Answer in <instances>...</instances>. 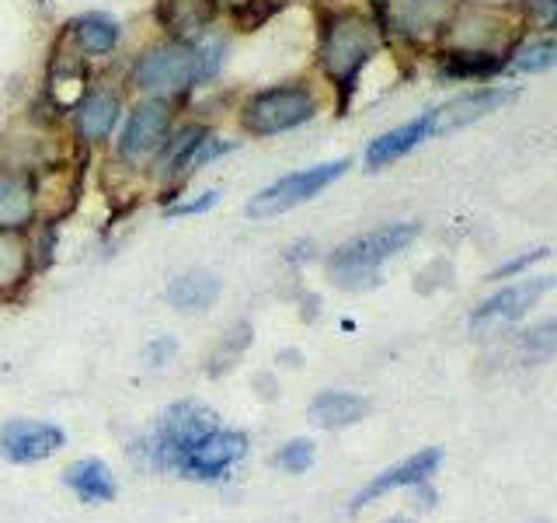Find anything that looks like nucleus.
Instances as JSON below:
<instances>
[{
    "instance_id": "obj_1",
    "label": "nucleus",
    "mask_w": 557,
    "mask_h": 523,
    "mask_svg": "<svg viewBox=\"0 0 557 523\" xmlns=\"http://www.w3.org/2000/svg\"><path fill=\"white\" fill-rule=\"evenodd\" d=\"M519 46V22L495 8L457 4L443 32V74L453 81L492 77Z\"/></svg>"
},
{
    "instance_id": "obj_2",
    "label": "nucleus",
    "mask_w": 557,
    "mask_h": 523,
    "mask_svg": "<svg viewBox=\"0 0 557 523\" xmlns=\"http://www.w3.org/2000/svg\"><path fill=\"white\" fill-rule=\"evenodd\" d=\"M383 46V28L359 11H335L321 22L318 60L324 77L342 92V105L356 92L359 74Z\"/></svg>"
},
{
    "instance_id": "obj_3",
    "label": "nucleus",
    "mask_w": 557,
    "mask_h": 523,
    "mask_svg": "<svg viewBox=\"0 0 557 523\" xmlns=\"http://www.w3.org/2000/svg\"><path fill=\"white\" fill-rule=\"evenodd\" d=\"M422 227L418 223H387L376 231H366L352 241H345L342 248L331 252L327 276L331 283L342 290H373L380 283V266L391 262L397 252H405L418 238Z\"/></svg>"
},
{
    "instance_id": "obj_4",
    "label": "nucleus",
    "mask_w": 557,
    "mask_h": 523,
    "mask_svg": "<svg viewBox=\"0 0 557 523\" xmlns=\"http://www.w3.org/2000/svg\"><path fill=\"white\" fill-rule=\"evenodd\" d=\"M216 423V412L199 405V401H178L171 405L161 423H157L153 436L147 443H139L150 453V464L161 467V471H178V464L196 450L209 433H213Z\"/></svg>"
},
{
    "instance_id": "obj_5",
    "label": "nucleus",
    "mask_w": 557,
    "mask_h": 523,
    "mask_svg": "<svg viewBox=\"0 0 557 523\" xmlns=\"http://www.w3.org/2000/svg\"><path fill=\"white\" fill-rule=\"evenodd\" d=\"M318 115V95L307 84H275L240 105V130L248 136H275Z\"/></svg>"
},
{
    "instance_id": "obj_6",
    "label": "nucleus",
    "mask_w": 557,
    "mask_h": 523,
    "mask_svg": "<svg viewBox=\"0 0 557 523\" xmlns=\"http://www.w3.org/2000/svg\"><path fill=\"white\" fill-rule=\"evenodd\" d=\"M196 84V49L188 42H161L150 46L147 52H139V60L133 63V87L150 98H174L185 95Z\"/></svg>"
},
{
    "instance_id": "obj_7",
    "label": "nucleus",
    "mask_w": 557,
    "mask_h": 523,
    "mask_svg": "<svg viewBox=\"0 0 557 523\" xmlns=\"http://www.w3.org/2000/svg\"><path fill=\"white\" fill-rule=\"evenodd\" d=\"M345 171H348V157H338V161H327V165H313L307 171H293L286 179H278L269 188L258 192V196L248 203V217L265 220V217L286 214V209L300 206L318 196V192H324L331 182H338Z\"/></svg>"
},
{
    "instance_id": "obj_8",
    "label": "nucleus",
    "mask_w": 557,
    "mask_h": 523,
    "mask_svg": "<svg viewBox=\"0 0 557 523\" xmlns=\"http://www.w3.org/2000/svg\"><path fill=\"white\" fill-rule=\"evenodd\" d=\"M373 4L380 11L383 28L397 32L400 39L414 46L443 39L453 11H457V0H373Z\"/></svg>"
},
{
    "instance_id": "obj_9",
    "label": "nucleus",
    "mask_w": 557,
    "mask_h": 523,
    "mask_svg": "<svg viewBox=\"0 0 557 523\" xmlns=\"http://www.w3.org/2000/svg\"><path fill=\"white\" fill-rule=\"evenodd\" d=\"M171 136V105L164 98H147L129 112L119 139V157L126 165H144L161 154Z\"/></svg>"
},
{
    "instance_id": "obj_10",
    "label": "nucleus",
    "mask_w": 557,
    "mask_h": 523,
    "mask_svg": "<svg viewBox=\"0 0 557 523\" xmlns=\"http://www.w3.org/2000/svg\"><path fill=\"white\" fill-rule=\"evenodd\" d=\"M554 283H557L554 276H536V279H522V283L498 290L495 296H487V301L470 314V328L474 331H498V328H509V325L522 321L530 314V307Z\"/></svg>"
},
{
    "instance_id": "obj_11",
    "label": "nucleus",
    "mask_w": 557,
    "mask_h": 523,
    "mask_svg": "<svg viewBox=\"0 0 557 523\" xmlns=\"http://www.w3.org/2000/svg\"><path fill=\"white\" fill-rule=\"evenodd\" d=\"M440 464H443V450L440 447H425V450L411 453V458H405L400 464L380 471V475L352 499V513L366 510V506L376 502L380 496L397 492V488H425L435 471H440Z\"/></svg>"
},
{
    "instance_id": "obj_12",
    "label": "nucleus",
    "mask_w": 557,
    "mask_h": 523,
    "mask_svg": "<svg viewBox=\"0 0 557 523\" xmlns=\"http://www.w3.org/2000/svg\"><path fill=\"white\" fill-rule=\"evenodd\" d=\"M244 450H248V436L237 433V429H213L206 436V440L188 453V458L178 464L182 475L188 478H199V482H213V478H223L226 471H231L240 458Z\"/></svg>"
},
{
    "instance_id": "obj_13",
    "label": "nucleus",
    "mask_w": 557,
    "mask_h": 523,
    "mask_svg": "<svg viewBox=\"0 0 557 523\" xmlns=\"http://www.w3.org/2000/svg\"><path fill=\"white\" fill-rule=\"evenodd\" d=\"M60 447H63V429L52 423H39V418H11L0 429V453L14 464L46 461Z\"/></svg>"
},
{
    "instance_id": "obj_14",
    "label": "nucleus",
    "mask_w": 557,
    "mask_h": 523,
    "mask_svg": "<svg viewBox=\"0 0 557 523\" xmlns=\"http://www.w3.org/2000/svg\"><path fill=\"white\" fill-rule=\"evenodd\" d=\"M39 217V188L32 171L4 168L0 171V231L22 234Z\"/></svg>"
},
{
    "instance_id": "obj_15",
    "label": "nucleus",
    "mask_w": 557,
    "mask_h": 523,
    "mask_svg": "<svg viewBox=\"0 0 557 523\" xmlns=\"http://www.w3.org/2000/svg\"><path fill=\"white\" fill-rule=\"evenodd\" d=\"M153 17L174 42L196 46L202 35L213 28L216 4L213 0H157Z\"/></svg>"
},
{
    "instance_id": "obj_16",
    "label": "nucleus",
    "mask_w": 557,
    "mask_h": 523,
    "mask_svg": "<svg viewBox=\"0 0 557 523\" xmlns=\"http://www.w3.org/2000/svg\"><path fill=\"white\" fill-rule=\"evenodd\" d=\"M509 98L512 95L502 92V87H478V92H467L460 98H453V101L443 105V109H432V136L463 130V126H470V122L498 112Z\"/></svg>"
},
{
    "instance_id": "obj_17",
    "label": "nucleus",
    "mask_w": 557,
    "mask_h": 523,
    "mask_svg": "<svg viewBox=\"0 0 557 523\" xmlns=\"http://www.w3.org/2000/svg\"><path fill=\"white\" fill-rule=\"evenodd\" d=\"M425 139H432V112H422L418 119L405 122V126L376 136L370 144V150H366V165H370L373 171H380V168L400 161V157L411 154L418 144H425Z\"/></svg>"
},
{
    "instance_id": "obj_18",
    "label": "nucleus",
    "mask_w": 557,
    "mask_h": 523,
    "mask_svg": "<svg viewBox=\"0 0 557 523\" xmlns=\"http://www.w3.org/2000/svg\"><path fill=\"white\" fill-rule=\"evenodd\" d=\"M119 112H122V98L115 92H109V87L87 92L77 105V133L84 144H101V139H109V133L119 122Z\"/></svg>"
},
{
    "instance_id": "obj_19",
    "label": "nucleus",
    "mask_w": 557,
    "mask_h": 523,
    "mask_svg": "<svg viewBox=\"0 0 557 523\" xmlns=\"http://www.w3.org/2000/svg\"><path fill=\"white\" fill-rule=\"evenodd\" d=\"M370 412V401L352 391H321L310 401V423L321 429H345L366 418Z\"/></svg>"
},
{
    "instance_id": "obj_20",
    "label": "nucleus",
    "mask_w": 557,
    "mask_h": 523,
    "mask_svg": "<svg viewBox=\"0 0 557 523\" xmlns=\"http://www.w3.org/2000/svg\"><path fill=\"white\" fill-rule=\"evenodd\" d=\"M66 39H74L77 52H84V57H104V52H112L119 42V25L109 14H98V11L81 14L77 22L66 25Z\"/></svg>"
},
{
    "instance_id": "obj_21",
    "label": "nucleus",
    "mask_w": 557,
    "mask_h": 523,
    "mask_svg": "<svg viewBox=\"0 0 557 523\" xmlns=\"http://www.w3.org/2000/svg\"><path fill=\"white\" fill-rule=\"evenodd\" d=\"M63 482L74 488V492L84 502H112L115 499V478H112V471H109V464H101L95 458H84L77 464H70Z\"/></svg>"
},
{
    "instance_id": "obj_22",
    "label": "nucleus",
    "mask_w": 557,
    "mask_h": 523,
    "mask_svg": "<svg viewBox=\"0 0 557 523\" xmlns=\"http://www.w3.org/2000/svg\"><path fill=\"white\" fill-rule=\"evenodd\" d=\"M220 296V279L209 272H185L168 287V301L178 311H206Z\"/></svg>"
},
{
    "instance_id": "obj_23",
    "label": "nucleus",
    "mask_w": 557,
    "mask_h": 523,
    "mask_svg": "<svg viewBox=\"0 0 557 523\" xmlns=\"http://www.w3.org/2000/svg\"><path fill=\"white\" fill-rule=\"evenodd\" d=\"M32 269V248L28 244L11 234L0 231V293H11Z\"/></svg>"
},
{
    "instance_id": "obj_24",
    "label": "nucleus",
    "mask_w": 557,
    "mask_h": 523,
    "mask_svg": "<svg viewBox=\"0 0 557 523\" xmlns=\"http://www.w3.org/2000/svg\"><path fill=\"white\" fill-rule=\"evenodd\" d=\"M46 98L52 109H77L81 98H84V70L74 63H57L52 66V74H49V84H46Z\"/></svg>"
},
{
    "instance_id": "obj_25",
    "label": "nucleus",
    "mask_w": 557,
    "mask_h": 523,
    "mask_svg": "<svg viewBox=\"0 0 557 523\" xmlns=\"http://www.w3.org/2000/svg\"><path fill=\"white\" fill-rule=\"evenodd\" d=\"M512 66L522 70V74H544V70L557 66V35H550V39L519 42L512 52Z\"/></svg>"
},
{
    "instance_id": "obj_26",
    "label": "nucleus",
    "mask_w": 557,
    "mask_h": 523,
    "mask_svg": "<svg viewBox=\"0 0 557 523\" xmlns=\"http://www.w3.org/2000/svg\"><path fill=\"white\" fill-rule=\"evenodd\" d=\"M519 356L522 363H547L550 356H557V321H540L530 331L519 336Z\"/></svg>"
},
{
    "instance_id": "obj_27",
    "label": "nucleus",
    "mask_w": 557,
    "mask_h": 523,
    "mask_svg": "<svg viewBox=\"0 0 557 523\" xmlns=\"http://www.w3.org/2000/svg\"><path fill=\"white\" fill-rule=\"evenodd\" d=\"M286 8V0H237L234 4V25L240 32H258L265 22Z\"/></svg>"
},
{
    "instance_id": "obj_28",
    "label": "nucleus",
    "mask_w": 557,
    "mask_h": 523,
    "mask_svg": "<svg viewBox=\"0 0 557 523\" xmlns=\"http://www.w3.org/2000/svg\"><path fill=\"white\" fill-rule=\"evenodd\" d=\"M237 144H231V139H220V136H213V133H206L196 147H191V154L185 157V165H182V171H178V182L182 179H188V174H196L199 168H206V165H213L216 157H223V154H231Z\"/></svg>"
},
{
    "instance_id": "obj_29",
    "label": "nucleus",
    "mask_w": 557,
    "mask_h": 523,
    "mask_svg": "<svg viewBox=\"0 0 557 523\" xmlns=\"http://www.w3.org/2000/svg\"><path fill=\"white\" fill-rule=\"evenodd\" d=\"M191 49H196V84L216 77L220 66H223V52H226V39H223V35H209L206 32Z\"/></svg>"
},
{
    "instance_id": "obj_30",
    "label": "nucleus",
    "mask_w": 557,
    "mask_h": 523,
    "mask_svg": "<svg viewBox=\"0 0 557 523\" xmlns=\"http://www.w3.org/2000/svg\"><path fill=\"white\" fill-rule=\"evenodd\" d=\"M251 345V325H234L231 331H226V339L223 345L213 353V360H209V374H223V370H231V363L244 353V349Z\"/></svg>"
},
{
    "instance_id": "obj_31",
    "label": "nucleus",
    "mask_w": 557,
    "mask_h": 523,
    "mask_svg": "<svg viewBox=\"0 0 557 523\" xmlns=\"http://www.w3.org/2000/svg\"><path fill=\"white\" fill-rule=\"evenodd\" d=\"M275 464L289 471V475H304V471L313 464V443L310 440H289L283 450L275 453Z\"/></svg>"
},
{
    "instance_id": "obj_32",
    "label": "nucleus",
    "mask_w": 557,
    "mask_h": 523,
    "mask_svg": "<svg viewBox=\"0 0 557 523\" xmlns=\"http://www.w3.org/2000/svg\"><path fill=\"white\" fill-rule=\"evenodd\" d=\"M220 203V192H202L199 199H182L164 209V217H196V214H206V209H213Z\"/></svg>"
},
{
    "instance_id": "obj_33",
    "label": "nucleus",
    "mask_w": 557,
    "mask_h": 523,
    "mask_svg": "<svg viewBox=\"0 0 557 523\" xmlns=\"http://www.w3.org/2000/svg\"><path fill=\"white\" fill-rule=\"evenodd\" d=\"M522 8H527L530 22H536L540 28L557 32V0H527Z\"/></svg>"
},
{
    "instance_id": "obj_34",
    "label": "nucleus",
    "mask_w": 557,
    "mask_h": 523,
    "mask_svg": "<svg viewBox=\"0 0 557 523\" xmlns=\"http://www.w3.org/2000/svg\"><path fill=\"white\" fill-rule=\"evenodd\" d=\"M171 353H174V339H161V342H153V345L147 349V360H150L153 366H161Z\"/></svg>"
},
{
    "instance_id": "obj_35",
    "label": "nucleus",
    "mask_w": 557,
    "mask_h": 523,
    "mask_svg": "<svg viewBox=\"0 0 557 523\" xmlns=\"http://www.w3.org/2000/svg\"><path fill=\"white\" fill-rule=\"evenodd\" d=\"M387 523H411V520H405V516H394V520H387Z\"/></svg>"
}]
</instances>
